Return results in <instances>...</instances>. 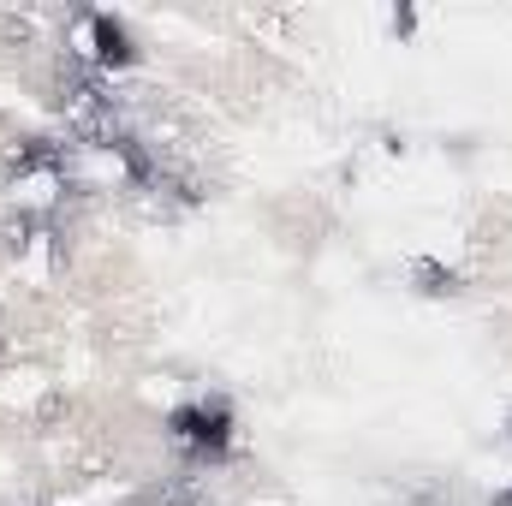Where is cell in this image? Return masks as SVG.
Segmentation results:
<instances>
[{
  "instance_id": "cell-1",
  "label": "cell",
  "mask_w": 512,
  "mask_h": 506,
  "mask_svg": "<svg viewBox=\"0 0 512 506\" xmlns=\"http://www.w3.org/2000/svg\"><path fill=\"white\" fill-rule=\"evenodd\" d=\"M167 429H173L179 441H191L203 459H227V447H233V411H227L221 399H209V405H179V411L167 417Z\"/></svg>"
},
{
  "instance_id": "cell-2",
  "label": "cell",
  "mask_w": 512,
  "mask_h": 506,
  "mask_svg": "<svg viewBox=\"0 0 512 506\" xmlns=\"http://www.w3.org/2000/svg\"><path fill=\"white\" fill-rule=\"evenodd\" d=\"M90 36H96V60H102V66L120 72V66L137 60V42H131V30L114 18V12H96V18H90Z\"/></svg>"
},
{
  "instance_id": "cell-3",
  "label": "cell",
  "mask_w": 512,
  "mask_h": 506,
  "mask_svg": "<svg viewBox=\"0 0 512 506\" xmlns=\"http://www.w3.org/2000/svg\"><path fill=\"white\" fill-rule=\"evenodd\" d=\"M423 280H429V286H423V292H453V274H441V268H435V262H423Z\"/></svg>"
},
{
  "instance_id": "cell-4",
  "label": "cell",
  "mask_w": 512,
  "mask_h": 506,
  "mask_svg": "<svg viewBox=\"0 0 512 506\" xmlns=\"http://www.w3.org/2000/svg\"><path fill=\"white\" fill-rule=\"evenodd\" d=\"M495 506H512V489H507V495H501V501H495Z\"/></svg>"
}]
</instances>
